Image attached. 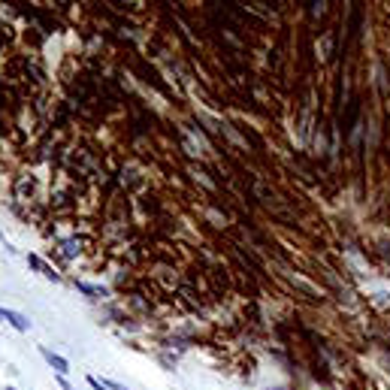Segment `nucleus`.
I'll return each mask as SVG.
<instances>
[{
  "label": "nucleus",
  "mask_w": 390,
  "mask_h": 390,
  "mask_svg": "<svg viewBox=\"0 0 390 390\" xmlns=\"http://www.w3.org/2000/svg\"><path fill=\"white\" fill-rule=\"evenodd\" d=\"M42 357H45V363H48V366H51V369H54L58 375H67V372H70V363H67L64 357H58L54 351H48V348H42Z\"/></svg>",
  "instance_id": "1"
},
{
  "label": "nucleus",
  "mask_w": 390,
  "mask_h": 390,
  "mask_svg": "<svg viewBox=\"0 0 390 390\" xmlns=\"http://www.w3.org/2000/svg\"><path fill=\"white\" fill-rule=\"evenodd\" d=\"M3 315H6V321H9L18 333H27V330H30V321H27L21 312H15V309H3Z\"/></svg>",
  "instance_id": "2"
},
{
  "label": "nucleus",
  "mask_w": 390,
  "mask_h": 390,
  "mask_svg": "<svg viewBox=\"0 0 390 390\" xmlns=\"http://www.w3.org/2000/svg\"><path fill=\"white\" fill-rule=\"evenodd\" d=\"M27 263H30L33 269H39V272H42V275H45L48 282H61V275H58V272H51V269H48V266H45V263H42V260L36 257V254H27Z\"/></svg>",
  "instance_id": "3"
},
{
  "label": "nucleus",
  "mask_w": 390,
  "mask_h": 390,
  "mask_svg": "<svg viewBox=\"0 0 390 390\" xmlns=\"http://www.w3.org/2000/svg\"><path fill=\"white\" fill-rule=\"evenodd\" d=\"M88 384H91V387H94V390H109V387H106V384H100L97 378H88Z\"/></svg>",
  "instance_id": "4"
},
{
  "label": "nucleus",
  "mask_w": 390,
  "mask_h": 390,
  "mask_svg": "<svg viewBox=\"0 0 390 390\" xmlns=\"http://www.w3.org/2000/svg\"><path fill=\"white\" fill-rule=\"evenodd\" d=\"M3 321H6V315H3V309H0V324H3Z\"/></svg>",
  "instance_id": "5"
},
{
  "label": "nucleus",
  "mask_w": 390,
  "mask_h": 390,
  "mask_svg": "<svg viewBox=\"0 0 390 390\" xmlns=\"http://www.w3.org/2000/svg\"><path fill=\"white\" fill-rule=\"evenodd\" d=\"M6 390H15V387H6Z\"/></svg>",
  "instance_id": "6"
}]
</instances>
